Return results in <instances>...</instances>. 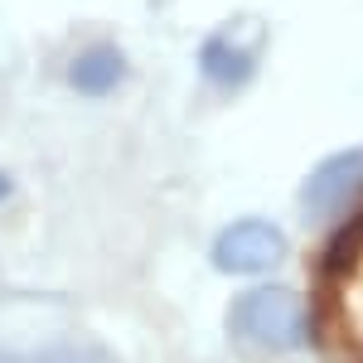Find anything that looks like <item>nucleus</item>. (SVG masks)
I'll return each mask as SVG.
<instances>
[{
    "label": "nucleus",
    "mask_w": 363,
    "mask_h": 363,
    "mask_svg": "<svg viewBox=\"0 0 363 363\" xmlns=\"http://www.w3.org/2000/svg\"><path fill=\"white\" fill-rule=\"evenodd\" d=\"M228 335L262 354H291L310 339L306 301L291 286H252L228 306Z\"/></svg>",
    "instance_id": "f257e3e1"
},
{
    "label": "nucleus",
    "mask_w": 363,
    "mask_h": 363,
    "mask_svg": "<svg viewBox=\"0 0 363 363\" xmlns=\"http://www.w3.org/2000/svg\"><path fill=\"white\" fill-rule=\"evenodd\" d=\"M286 233L277 223H267V218H238V223H228L218 238H213V267L223 272V277H262V272H272L286 262Z\"/></svg>",
    "instance_id": "f03ea898"
},
{
    "label": "nucleus",
    "mask_w": 363,
    "mask_h": 363,
    "mask_svg": "<svg viewBox=\"0 0 363 363\" xmlns=\"http://www.w3.org/2000/svg\"><path fill=\"white\" fill-rule=\"evenodd\" d=\"M359 194H363V145H349V150L325 155L306 174V184H301V203H306L310 218H335Z\"/></svg>",
    "instance_id": "7ed1b4c3"
},
{
    "label": "nucleus",
    "mask_w": 363,
    "mask_h": 363,
    "mask_svg": "<svg viewBox=\"0 0 363 363\" xmlns=\"http://www.w3.org/2000/svg\"><path fill=\"white\" fill-rule=\"evenodd\" d=\"M199 73L208 78L213 87H247L252 73H257V54H252L247 44H233L228 34H213V39H203V49H199Z\"/></svg>",
    "instance_id": "20e7f679"
},
{
    "label": "nucleus",
    "mask_w": 363,
    "mask_h": 363,
    "mask_svg": "<svg viewBox=\"0 0 363 363\" xmlns=\"http://www.w3.org/2000/svg\"><path fill=\"white\" fill-rule=\"evenodd\" d=\"M121 78H126V54L116 44H92L68 63V83L83 97H107L112 87H121Z\"/></svg>",
    "instance_id": "39448f33"
},
{
    "label": "nucleus",
    "mask_w": 363,
    "mask_h": 363,
    "mask_svg": "<svg viewBox=\"0 0 363 363\" xmlns=\"http://www.w3.org/2000/svg\"><path fill=\"white\" fill-rule=\"evenodd\" d=\"M34 363H107V354L92 349V344H58L49 354H39Z\"/></svg>",
    "instance_id": "423d86ee"
},
{
    "label": "nucleus",
    "mask_w": 363,
    "mask_h": 363,
    "mask_svg": "<svg viewBox=\"0 0 363 363\" xmlns=\"http://www.w3.org/2000/svg\"><path fill=\"white\" fill-rule=\"evenodd\" d=\"M359 247H363V213H359V223H354V238H349V233H339L335 242H330V252H325L330 262H325V267L335 272V267H344V262H354V252H359Z\"/></svg>",
    "instance_id": "0eeeda50"
},
{
    "label": "nucleus",
    "mask_w": 363,
    "mask_h": 363,
    "mask_svg": "<svg viewBox=\"0 0 363 363\" xmlns=\"http://www.w3.org/2000/svg\"><path fill=\"white\" fill-rule=\"evenodd\" d=\"M10 189H15V184H10V174H5V169H0V203H5V199H10Z\"/></svg>",
    "instance_id": "6e6552de"
}]
</instances>
